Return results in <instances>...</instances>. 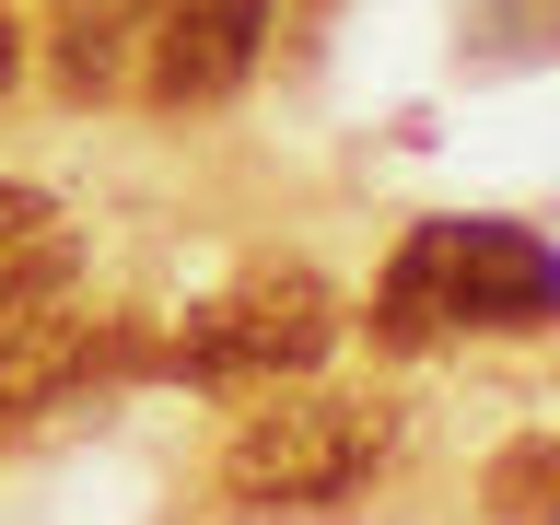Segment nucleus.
<instances>
[{
	"instance_id": "f257e3e1",
	"label": "nucleus",
	"mask_w": 560,
	"mask_h": 525,
	"mask_svg": "<svg viewBox=\"0 0 560 525\" xmlns=\"http://www.w3.org/2000/svg\"><path fill=\"white\" fill-rule=\"evenodd\" d=\"M560 315V245L525 222H420L374 292V327L397 350L444 339V327H549Z\"/></svg>"
},
{
	"instance_id": "f03ea898",
	"label": "nucleus",
	"mask_w": 560,
	"mask_h": 525,
	"mask_svg": "<svg viewBox=\"0 0 560 525\" xmlns=\"http://www.w3.org/2000/svg\"><path fill=\"white\" fill-rule=\"evenodd\" d=\"M385 455H397V420H385L374 397H315V385H292V397L234 420L222 502H234V514H339Z\"/></svg>"
},
{
	"instance_id": "7ed1b4c3",
	"label": "nucleus",
	"mask_w": 560,
	"mask_h": 525,
	"mask_svg": "<svg viewBox=\"0 0 560 525\" xmlns=\"http://www.w3.org/2000/svg\"><path fill=\"white\" fill-rule=\"evenodd\" d=\"M339 350V292L315 269H245L234 292H210L187 327H175V374L199 385H280V374H315Z\"/></svg>"
},
{
	"instance_id": "20e7f679",
	"label": "nucleus",
	"mask_w": 560,
	"mask_h": 525,
	"mask_svg": "<svg viewBox=\"0 0 560 525\" xmlns=\"http://www.w3.org/2000/svg\"><path fill=\"white\" fill-rule=\"evenodd\" d=\"M117 362H140V339L117 327V315H70V292H59V304H35V315H12V327H0V420L70 409V397L105 385Z\"/></svg>"
},
{
	"instance_id": "39448f33",
	"label": "nucleus",
	"mask_w": 560,
	"mask_h": 525,
	"mask_svg": "<svg viewBox=\"0 0 560 525\" xmlns=\"http://www.w3.org/2000/svg\"><path fill=\"white\" fill-rule=\"evenodd\" d=\"M257 59H269V0H164L140 82L152 105H222Z\"/></svg>"
},
{
	"instance_id": "423d86ee",
	"label": "nucleus",
	"mask_w": 560,
	"mask_h": 525,
	"mask_svg": "<svg viewBox=\"0 0 560 525\" xmlns=\"http://www.w3.org/2000/svg\"><path fill=\"white\" fill-rule=\"evenodd\" d=\"M479 502H490L502 525H560V432L502 444V455H490V479H479Z\"/></svg>"
},
{
	"instance_id": "0eeeda50",
	"label": "nucleus",
	"mask_w": 560,
	"mask_h": 525,
	"mask_svg": "<svg viewBox=\"0 0 560 525\" xmlns=\"http://www.w3.org/2000/svg\"><path fill=\"white\" fill-rule=\"evenodd\" d=\"M129 0H82V12H70L59 24V82L70 94H105V82H117V59H129Z\"/></svg>"
},
{
	"instance_id": "6e6552de",
	"label": "nucleus",
	"mask_w": 560,
	"mask_h": 525,
	"mask_svg": "<svg viewBox=\"0 0 560 525\" xmlns=\"http://www.w3.org/2000/svg\"><path fill=\"white\" fill-rule=\"evenodd\" d=\"M70 269H82V257H70V234L0 245V327H12V315H35V304H59V292H70Z\"/></svg>"
},
{
	"instance_id": "1a4fd4ad",
	"label": "nucleus",
	"mask_w": 560,
	"mask_h": 525,
	"mask_svg": "<svg viewBox=\"0 0 560 525\" xmlns=\"http://www.w3.org/2000/svg\"><path fill=\"white\" fill-rule=\"evenodd\" d=\"M47 222H59V210H47V187H12V175H0V245H35Z\"/></svg>"
},
{
	"instance_id": "9d476101",
	"label": "nucleus",
	"mask_w": 560,
	"mask_h": 525,
	"mask_svg": "<svg viewBox=\"0 0 560 525\" xmlns=\"http://www.w3.org/2000/svg\"><path fill=\"white\" fill-rule=\"evenodd\" d=\"M12 82H24V35L0 24V94H12Z\"/></svg>"
}]
</instances>
